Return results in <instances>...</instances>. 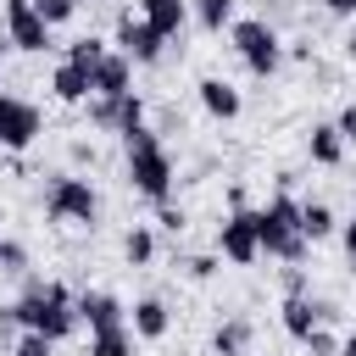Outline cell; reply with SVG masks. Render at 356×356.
Listing matches in <instances>:
<instances>
[{
    "instance_id": "1",
    "label": "cell",
    "mask_w": 356,
    "mask_h": 356,
    "mask_svg": "<svg viewBox=\"0 0 356 356\" xmlns=\"http://www.w3.org/2000/svg\"><path fill=\"white\" fill-rule=\"evenodd\" d=\"M11 306H17V323H22L28 334L67 339V334L78 328V312H72V295H67V284L28 278V284H22V300H11Z\"/></svg>"
},
{
    "instance_id": "2",
    "label": "cell",
    "mask_w": 356,
    "mask_h": 356,
    "mask_svg": "<svg viewBox=\"0 0 356 356\" xmlns=\"http://www.w3.org/2000/svg\"><path fill=\"white\" fill-rule=\"evenodd\" d=\"M122 150H128V184H134V195H145L150 206H167V195H172V156L161 150V139L139 122L134 134H122Z\"/></svg>"
},
{
    "instance_id": "3",
    "label": "cell",
    "mask_w": 356,
    "mask_h": 356,
    "mask_svg": "<svg viewBox=\"0 0 356 356\" xmlns=\"http://www.w3.org/2000/svg\"><path fill=\"white\" fill-rule=\"evenodd\" d=\"M256 245L278 261H306V239H300V200L295 195H273L261 211H256Z\"/></svg>"
},
{
    "instance_id": "4",
    "label": "cell",
    "mask_w": 356,
    "mask_h": 356,
    "mask_svg": "<svg viewBox=\"0 0 356 356\" xmlns=\"http://www.w3.org/2000/svg\"><path fill=\"white\" fill-rule=\"evenodd\" d=\"M228 39H234V50L245 56V67H250L256 78H273V72L284 67V44H278V33H273L261 17H234V22H228Z\"/></svg>"
},
{
    "instance_id": "5",
    "label": "cell",
    "mask_w": 356,
    "mask_h": 356,
    "mask_svg": "<svg viewBox=\"0 0 356 356\" xmlns=\"http://www.w3.org/2000/svg\"><path fill=\"white\" fill-rule=\"evenodd\" d=\"M44 217H50V222H95V217H100L95 184H89V178H72V172L50 178V189H44Z\"/></svg>"
},
{
    "instance_id": "6",
    "label": "cell",
    "mask_w": 356,
    "mask_h": 356,
    "mask_svg": "<svg viewBox=\"0 0 356 356\" xmlns=\"http://www.w3.org/2000/svg\"><path fill=\"white\" fill-rule=\"evenodd\" d=\"M39 134H44L39 106L22 100V95H0V145H6V150H28Z\"/></svg>"
},
{
    "instance_id": "7",
    "label": "cell",
    "mask_w": 356,
    "mask_h": 356,
    "mask_svg": "<svg viewBox=\"0 0 356 356\" xmlns=\"http://www.w3.org/2000/svg\"><path fill=\"white\" fill-rule=\"evenodd\" d=\"M217 250H222L234 267H250V261L261 256V245H256V211H250V206H239V211H228V217L217 222Z\"/></svg>"
},
{
    "instance_id": "8",
    "label": "cell",
    "mask_w": 356,
    "mask_h": 356,
    "mask_svg": "<svg viewBox=\"0 0 356 356\" xmlns=\"http://www.w3.org/2000/svg\"><path fill=\"white\" fill-rule=\"evenodd\" d=\"M161 50H167V39H161L145 17H134V11H128V17L117 22V56H128V61H139V67H156V61H161Z\"/></svg>"
},
{
    "instance_id": "9",
    "label": "cell",
    "mask_w": 356,
    "mask_h": 356,
    "mask_svg": "<svg viewBox=\"0 0 356 356\" xmlns=\"http://www.w3.org/2000/svg\"><path fill=\"white\" fill-rule=\"evenodd\" d=\"M6 33H11V44L28 50V56L50 50V28H44V17L33 11V0H6Z\"/></svg>"
},
{
    "instance_id": "10",
    "label": "cell",
    "mask_w": 356,
    "mask_h": 356,
    "mask_svg": "<svg viewBox=\"0 0 356 356\" xmlns=\"http://www.w3.org/2000/svg\"><path fill=\"white\" fill-rule=\"evenodd\" d=\"M72 312H78V323H89V334L128 323V306H122L111 289H83V295H72Z\"/></svg>"
},
{
    "instance_id": "11",
    "label": "cell",
    "mask_w": 356,
    "mask_h": 356,
    "mask_svg": "<svg viewBox=\"0 0 356 356\" xmlns=\"http://www.w3.org/2000/svg\"><path fill=\"white\" fill-rule=\"evenodd\" d=\"M278 317H284V334H289V339H306L317 323H334L339 306H328V300H306V295H289Z\"/></svg>"
},
{
    "instance_id": "12",
    "label": "cell",
    "mask_w": 356,
    "mask_h": 356,
    "mask_svg": "<svg viewBox=\"0 0 356 356\" xmlns=\"http://www.w3.org/2000/svg\"><path fill=\"white\" fill-rule=\"evenodd\" d=\"M128 83H134V61H128V56H117V50H106V61L95 67L89 89H95L100 100H117V95H128Z\"/></svg>"
},
{
    "instance_id": "13",
    "label": "cell",
    "mask_w": 356,
    "mask_h": 356,
    "mask_svg": "<svg viewBox=\"0 0 356 356\" xmlns=\"http://www.w3.org/2000/svg\"><path fill=\"white\" fill-rule=\"evenodd\" d=\"M167 328H172V312H167V300H161V295L134 300V317H128V334H134V339H161Z\"/></svg>"
},
{
    "instance_id": "14",
    "label": "cell",
    "mask_w": 356,
    "mask_h": 356,
    "mask_svg": "<svg viewBox=\"0 0 356 356\" xmlns=\"http://www.w3.org/2000/svg\"><path fill=\"white\" fill-rule=\"evenodd\" d=\"M139 17H145L161 39H172V33H184V22H189V0H139Z\"/></svg>"
},
{
    "instance_id": "15",
    "label": "cell",
    "mask_w": 356,
    "mask_h": 356,
    "mask_svg": "<svg viewBox=\"0 0 356 356\" xmlns=\"http://www.w3.org/2000/svg\"><path fill=\"white\" fill-rule=\"evenodd\" d=\"M200 106H206L217 122H234L245 100H239V89H234L228 78H200Z\"/></svg>"
},
{
    "instance_id": "16",
    "label": "cell",
    "mask_w": 356,
    "mask_h": 356,
    "mask_svg": "<svg viewBox=\"0 0 356 356\" xmlns=\"http://www.w3.org/2000/svg\"><path fill=\"white\" fill-rule=\"evenodd\" d=\"M306 150H312V161H317V167H339V161H345V139H339V128H334V122H312Z\"/></svg>"
},
{
    "instance_id": "17",
    "label": "cell",
    "mask_w": 356,
    "mask_h": 356,
    "mask_svg": "<svg viewBox=\"0 0 356 356\" xmlns=\"http://www.w3.org/2000/svg\"><path fill=\"white\" fill-rule=\"evenodd\" d=\"M334 228H339V217H334V206H328V200H300V239H306V245L328 239Z\"/></svg>"
},
{
    "instance_id": "18",
    "label": "cell",
    "mask_w": 356,
    "mask_h": 356,
    "mask_svg": "<svg viewBox=\"0 0 356 356\" xmlns=\"http://www.w3.org/2000/svg\"><path fill=\"white\" fill-rule=\"evenodd\" d=\"M250 317H228V323H217V334H211V350L217 356H245L250 350Z\"/></svg>"
},
{
    "instance_id": "19",
    "label": "cell",
    "mask_w": 356,
    "mask_h": 356,
    "mask_svg": "<svg viewBox=\"0 0 356 356\" xmlns=\"http://www.w3.org/2000/svg\"><path fill=\"white\" fill-rule=\"evenodd\" d=\"M50 95H56V100H67V106H78V100H89L95 89H89V72H78V67H67V61H61V67L50 72Z\"/></svg>"
},
{
    "instance_id": "20",
    "label": "cell",
    "mask_w": 356,
    "mask_h": 356,
    "mask_svg": "<svg viewBox=\"0 0 356 356\" xmlns=\"http://www.w3.org/2000/svg\"><path fill=\"white\" fill-rule=\"evenodd\" d=\"M189 17L206 28V33H222L234 22V0H189Z\"/></svg>"
},
{
    "instance_id": "21",
    "label": "cell",
    "mask_w": 356,
    "mask_h": 356,
    "mask_svg": "<svg viewBox=\"0 0 356 356\" xmlns=\"http://www.w3.org/2000/svg\"><path fill=\"white\" fill-rule=\"evenodd\" d=\"M89 356H134V334H128V323H122V328H100V334H89Z\"/></svg>"
},
{
    "instance_id": "22",
    "label": "cell",
    "mask_w": 356,
    "mask_h": 356,
    "mask_svg": "<svg viewBox=\"0 0 356 356\" xmlns=\"http://www.w3.org/2000/svg\"><path fill=\"white\" fill-rule=\"evenodd\" d=\"M100 61H106V44H100V39H72V44H67V67H78V72H89V78H95Z\"/></svg>"
},
{
    "instance_id": "23",
    "label": "cell",
    "mask_w": 356,
    "mask_h": 356,
    "mask_svg": "<svg viewBox=\"0 0 356 356\" xmlns=\"http://www.w3.org/2000/svg\"><path fill=\"white\" fill-rule=\"evenodd\" d=\"M122 256H128V267H145V261L156 256V234H150L145 222H134L128 239H122Z\"/></svg>"
},
{
    "instance_id": "24",
    "label": "cell",
    "mask_w": 356,
    "mask_h": 356,
    "mask_svg": "<svg viewBox=\"0 0 356 356\" xmlns=\"http://www.w3.org/2000/svg\"><path fill=\"white\" fill-rule=\"evenodd\" d=\"M300 345H306L312 356H339V334H334L328 323H317V328H312V334H306Z\"/></svg>"
},
{
    "instance_id": "25",
    "label": "cell",
    "mask_w": 356,
    "mask_h": 356,
    "mask_svg": "<svg viewBox=\"0 0 356 356\" xmlns=\"http://www.w3.org/2000/svg\"><path fill=\"white\" fill-rule=\"evenodd\" d=\"M11 356H56V339H44V334H28V328H22V334L11 339Z\"/></svg>"
},
{
    "instance_id": "26",
    "label": "cell",
    "mask_w": 356,
    "mask_h": 356,
    "mask_svg": "<svg viewBox=\"0 0 356 356\" xmlns=\"http://www.w3.org/2000/svg\"><path fill=\"white\" fill-rule=\"evenodd\" d=\"M33 11L44 17V28H56V22H67L78 11V0H33Z\"/></svg>"
},
{
    "instance_id": "27",
    "label": "cell",
    "mask_w": 356,
    "mask_h": 356,
    "mask_svg": "<svg viewBox=\"0 0 356 356\" xmlns=\"http://www.w3.org/2000/svg\"><path fill=\"white\" fill-rule=\"evenodd\" d=\"M0 273H28V250L17 239H0Z\"/></svg>"
},
{
    "instance_id": "28",
    "label": "cell",
    "mask_w": 356,
    "mask_h": 356,
    "mask_svg": "<svg viewBox=\"0 0 356 356\" xmlns=\"http://www.w3.org/2000/svg\"><path fill=\"white\" fill-rule=\"evenodd\" d=\"M184 273H189L195 284H206V278H217V256H189V261H184Z\"/></svg>"
},
{
    "instance_id": "29",
    "label": "cell",
    "mask_w": 356,
    "mask_h": 356,
    "mask_svg": "<svg viewBox=\"0 0 356 356\" xmlns=\"http://www.w3.org/2000/svg\"><path fill=\"white\" fill-rule=\"evenodd\" d=\"M334 128H339V139H345V145H356V100H350V106L334 117Z\"/></svg>"
},
{
    "instance_id": "30",
    "label": "cell",
    "mask_w": 356,
    "mask_h": 356,
    "mask_svg": "<svg viewBox=\"0 0 356 356\" xmlns=\"http://www.w3.org/2000/svg\"><path fill=\"white\" fill-rule=\"evenodd\" d=\"M156 222H161L167 234H184V211H178V206H161V211H156Z\"/></svg>"
},
{
    "instance_id": "31",
    "label": "cell",
    "mask_w": 356,
    "mask_h": 356,
    "mask_svg": "<svg viewBox=\"0 0 356 356\" xmlns=\"http://www.w3.org/2000/svg\"><path fill=\"white\" fill-rule=\"evenodd\" d=\"M22 323H17V306H0V339H17Z\"/></svg>"
},
{
    "instance_id": "32",
    "label": "cell",
    "mask_w": 356,
    "mask_h": 356,
    "mask_svg": "<svg viewBox=\"0 0 356 356\" xmlns=\"http://www.w3.org/2000/svg\"><path fill=\"white\" fill-rule=\"evenodd\" d=\"M339 245H345V256L356 261V217H350V222H339Z\"/></svg>"
},
{
    "instance_id": "33",
    "label": "cell",
    "mask_w": 356,
    "mask_h": 356,
    "mask_svg": "<svg viewBox=\"0 0 356 356\" xmlns=\"http://www.w3.org/2000/svg\"><path fill=\"white\" fill-rule=\"evenodd\" d=\"M284 289H289V295H306V273L289 267V273H284Z\"/></svg>"
},
{
    "instance_id": "34",
    "label": "cell",
    "mask_w": 356,
    "mask_h": 356,
    "mask_svg": "<svg viewBox=\"0 0 356 356\" xmlns=\"http://www.w3.org/2000/svg\"><path fill=\"white\" fill-rule=\"evenodd\" d=\"M323 11H334V17H356V0H323Z\"/></svg>"
},
{
    "instance_id": "35",
    "label": "cell",
    "mask_w": 356,
    "mask_h": 356,
    "mask_svg": "<svg viewBox=\"0 0 356 356\" xmlns=\"http://www.w3.org/2000/svg\"><path fill=\"white\" fill-rule=\"evenodd\" d=\"M339 356H356V334H350V339H339Z\"/></svg>"
}]
</instances>
